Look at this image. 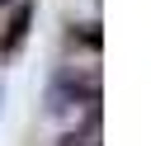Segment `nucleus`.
Wrapping results in <instances>:
<instances>
[{
    "label": "nucleus",
    "instance_id": "nucleus-1",
    "mask_svg": "<svg viewBox=\"0 0 151 146\" xmlns=\"http://www.w3.org/2000/svg\"><path fill=\"white\" fill-rule=\"evenodd\" d=\"M33 14H38V9H33V0H19V5L9 9V19H5V33H0V57H14V52L24 47Z\"/></svg>",
    "mask_w": 151,
    "mask_h": 146
}]
</instances>
